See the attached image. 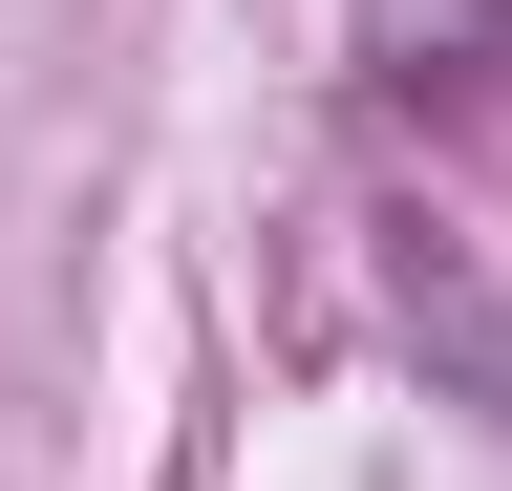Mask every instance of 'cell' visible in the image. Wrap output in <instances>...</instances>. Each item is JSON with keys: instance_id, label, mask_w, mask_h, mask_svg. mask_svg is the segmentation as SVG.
Masks as SVG:
<instances>
[{"instance_id": "obj_1", "label": "cell", "mask_w": 512, "mask_h": 491, "mask_svg": "<svg viewBox=\"0 0 512 491\" xmlns=\"http://www.w3.org/2000/svg\"><path fill=\"white\" fill-rule=\"evenodd\" d=\"M491 43H512V0H363V86H384V107L491 86Z\"/></svg>"}]
</instances>
